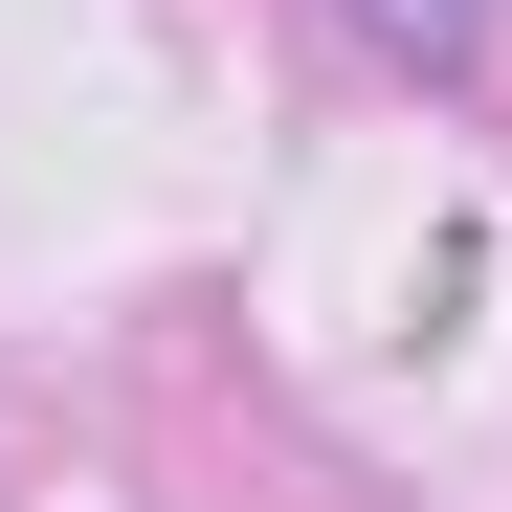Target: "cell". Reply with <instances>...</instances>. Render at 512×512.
<instances>
[{
	"label": "cell",
	"instance_id": "1",
	"mask_svg": "<svg viewBox=\"0 0 512 512\" xmlns=\"http://www.w3.org/2000/svg\"><path fill=\"white\" fill-rule=\"evenodd\" d=\"M357 23H379L401 67H468V45H490V0H357Z\"/></svg>",
	"mask_w": 512,
	"mask_h": 512
}]
</instances>
